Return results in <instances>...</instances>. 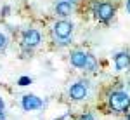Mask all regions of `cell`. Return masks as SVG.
I'll use <instances>...</instances> for the list:
<instances>
[{"label":"cell","instance_id":"1","mask_svg":"<svg viewBox=\"0 0 130 120\" xmlns=\"http://www.w3.org/2000/svg\"><path fill=\"white\" fill-rule=\"evenodd\" d=\"M108 104L115 113H128L130 110V94L125 90H111L108 96Z\"/></svg>","mask_w":130,"mask_h":120},{"label":"cell","instance_id":"2","mask_svg":"<svg viewBox=\"0 0 130 120\" xmlns=\"http://www.w3.org/2000/svg\"><path fill=\"white\" fill-rule=\"evenodd\" d=\"M71 33H73V24H71L70 21L61 19L57 23H54V26H52V37L59 44H66L70 40Z\"/></svg>","mask_w":130,"mask_h":120},{"label":"cell","instance_id":"3","mask_svg":"<svg viewBox=\"0 0 130 120\" xmlns=\"http://www.w3.org/2000/svg\"><path fill=\"white\" fill-rule=\"evenodd\" d=\"M94 16L101 23H108L115 16V5L109 2H99L94 5Z\"/></svg>","mask_w":130,"mask_h":120},{"label":"cell","instance_id":"4","mask_svg":"<svg viewBox=\"0 0 130 120\" xmlns=\"http://www.w3.org/2000/svg\"><path fill=\"white\" fill-rule=\"evenodd\" d=\"M23 47L24 49H33V47H37L38 44H40L42 40V35L38 30H35V28H30V30H24L23 33Z\"/></svg>","mask_w":130,"mask_h":120},{"label":"cell","instance_id":"5","mask_svg":"<svg viewBox=\"0 0 130 120\" xmlns=\"http://www.w3.org/2000/svg\"><path fill=\"white\" fill-rule=\"evenodd\" d=\"M87 94H89V89H87V84H83V82H75L68 89V96L73 101H83L87 98Z\"/></svg>","mask_w":130,"mask_h":120},{"label":"cell","instance_id":"6","mask_svg":"<svg viewBox=\"0 0 130 120\" xmlns=\"http://www.w3.org/2000/svg\"><path fill=\"white\" fill-rule=\"evenodd\" d=\"M21 106H23L24 111H35V110H40L43 106V101L38 96H35V94H24L21 98Z\"/></svg>","mask_w":130,"mask_h":120},{"label":"cell","instance_id":"7","mask_svg":"<svg viewBox=\"0 0 130 120\" xmlns=\"http://www.w3.org/2000/svg\"><path fill=\"white\" fill-rule=\"evenodd\" d=\"M115 68L118 71H125V70H130V52H125V50H121V52H116L115 54Z\"/></svg>","mask_w":130,"mask_h":120},{"label":"cell","instance_id":"8","mask_svg":"<svg viewBox=\"0 0 130 120\" xmlns=\"http://www.w3.org/2000/svg\"><path fill=\"white\" fill-rule=\"evenodd\" d=\"M87 56H89V52H85V50H73V52L70 54V63L75 66V68L83 70L85 61H87Z\"/></svg>","mask_w":130,"mask_h":120},{"label":"cell","instance_id":"9","mask_svg":"<svg viewBox=\"0 0 130 120\" xmlns=\"http://www.w3.org/2000/svg\"><path fill=\"white\" fill-rule=\"evenodd\" d=\"M71 12H73V4L66 2V0H62V2H57V4H56V14H59V16H62V18H66V16H70Z\"/></svg>","mask_w":130,"mask_h":120},{"label":"cell","instance_id":"10","mask_svg":"<svg viewBox=\"0 0 130 120\" xmlns=\"http://www.w3.org/2000/svg\"><path fill=\"white\" fill-rule=\"evenodd\" d=\"M97 70V59L94 58V54H90L87 56V61H85V66H83V71H89V73H92V71Z\"/></svg>","mask_w":130,"mask_h":120},{"label":"cell","instance_id":"11","mask_svg":"<svg viewBox=\"0 0 130 120\" xmlns=\"http://www.w3.org/2000/svg\"><path fill=\"white\" fill-rule=\"evenodd\" d=\"M78 120H95V115L92 113V111H85V113H82L80 118Z\"/></svg>","mask_w":130,"mask_h":120},{"label":"cell","instance_id":"12","mask_svg":"<svg viewBox=\"0 0 130 120\" xmlns=\"http://www.w3.org/2000/svg\"><path fill=\"white\" fill-rule=\"evenodd\" d=\"M31 82H33V80H31L30 77H21V78L18 80V84H19L21 87H24V85H30Z\"/></svg>","mask_w":130,"mask_h":120},{"label":"cell","instance_id":"13","mask_svg":"<svg viewBox=\"0 0 130 120\" xmlns=\"http://www.w3.org/2000/svg\"><path fill=\"white\" fill-rule=\"evenodd\" d=\"M5 45H7V38H5V35H4V33H0V50L4 49Z\"/></svg>","mask_w":130,"mask_h":120},{"label":"cell","instance_id":"14","mask_svg":"<svg viewBox=\"0 0 130 120\" xmlns=\"http://www.w3.org/2000/svg\"><path fill=\"white\" fill-rule=\"evenodd\" d=\"M4 108H5V103H4V99L0 98V110H4Z\"/></svg>","mask_w":130,"mask_h":120},{"label":"cell","instance_id":"15","mask_svg":"<svg viewBox=\"0 0 130 120\" xmlns=\"http://www.w3.org/2000/svg\"><path fill=\"white\" fill-rule=\"evenodd\" d=\"M0 120H5V113H4V110H0Z\"/></svg>","mask_w":130,"mask_h":120},{"label":"cell","instance_id":"16","mask_svg":"<svg viewBox=\"0 0 130 120\" xmlns=\"http://www.w3.org/2000/svg\"><path fill=\"white\" fill-rule=\"evenodd\" d=\"M127 10H128V14H130V0H127Z\"/></svg>","mask_w":130,"mask_h":120},{"label":"cell","instance_id":"17","mask_svg":"<svg viewBox=\"0 0 130 120\" xmlns=\"http://www.w3.org/2000/svg\"><path fill=\"white\" fill-rule=\"evenodd\" d=\"M125 120H130V113H127V117H125Z\"/></svg>","mask_w":130,"mask_h":120},{"label":"cell","instance_id":"18","mask_svg":"<svg viewBox=\"0 0 130 120\" xmlns=\"http://www.w3.org/2000/svg\"><path fill=\"white\" fill-rule=\"evenodd\" d=\"M66 2H70V4H75V2H76V0H66Z\"/></svg>","mask_w":130,"mask_h":120}]
</instances>
